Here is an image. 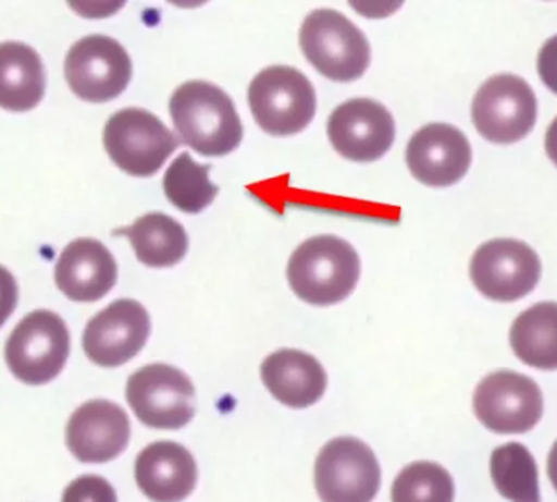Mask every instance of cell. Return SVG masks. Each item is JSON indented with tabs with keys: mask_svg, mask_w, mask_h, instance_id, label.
Masks as SVG:
<instances>
[{
	"mask_svg": "<svg viewBox=\"0 0 557 502\" xmlns=\"http://www.w3.org/2000/svg\"><path fill=\"white\" fill-rule=\"evenodd\" d=\"M170 114L183 143L201 156H227L244 139V126L234 101L209 82L183 84L172 95Z\"/></svg>",
	"mask_w": 557,
	"mask_h": 502,
	"instance_id": "1",
	"label": "cell"
},
{
	"mask_svg": "<svg viewBox=\"0 0 557 502\" xmlns=\"http://www.w3.org/2000/svg\"><path fill=\"white\" fill-rule=\"evenodd\" d=\"M359 278V255L352 245L336 235L310 238L288 259L292 291L317 307H330L349 297Z\"/></svg>",
	"mask_w": 557,
	"mask_h": 502,
	"instance_id": "2",
	"label": "cell"
},
{
	"mask_svg": "<svg viewBox=\"0 0 557 502\" xmlns=\"http://www.w3.org/2000/svg\"><path fill=\"white\" fill-rule=\"evenodd\" d=\"M305 58L324 77L339 84L357 81L370 64L366 35L337 10H313L300 28Z\"/></svg>",
	"mask_w": 557,
	"mask_h": 502,
	"instance_id": "3",
	"label": "cell"
},
{
	"mask_svg": "<svg viewBox=\"0 0 557 502\" xmlns=\"http://www.w3.org/2000/svg\"><path fill=\"white\" fill-rule=\"evenodd\" d=\"M251 113L271 136L301 133L317 113V94L298 69L271 65L261 71L248 88Z\"/></svg>",
	"mask_w": 557,
	"mask_h": 502,
	"instance_id": "4",
	"label": "cell"
},
{
	"mask_svg": "<svg viewBox=\"0 0 557 502\" xmlns=\"http://www.w3.org/2000/svg\"><path fill=\"white\" fill-rule=\"evenodd\" d=\"M71 353L67 325L54 311L26 315L5 344L10 372L26 385H45L61 374Z\"/></svg>",
	"mask_w": 557,
	"mask_h": 502,
	"instance_id": "5",
	"label": "cell"
},
{
	"mask_svg": "<svg viewBox=\"0 0 557 502\" xmlns=\"http://www.w3.org/2000/svg\"><path fill=\"white\" fill-rule=\"evenodd\" d=\"M103 144L110 159L131 176H152L180 147L175 134L150 111L126 108L108 120Z\"/></svg>",
	"mask_w": 557,
	"mask_h": 502,
	"instance_id": "6",
	"label": "cell"
},
{
	"mask_svg": "<svg viewBox=\"0 0 557 502\" xmlns=\"http://www.w3.org/2000/svg\"><path fill=\"white\" fill-rule=\"evenodd\" d=\"M126 399L137 418L156 429H182L196 413L191 380L166 364H150L127 380Z\"/></svg>",
	"mask_w": 557,
	"mask_h": 502,
	"instance_id": "7",
	"label": "cell"
},
{
	"mask_svg": "<svg viewBox=\"0 0 557 502\" xmlns=\"http://www.w3.org/2000/svg\"><path fill=\"white\" fill-rule=\"evenodd\" d=\"M64 74L78 98L104 103L126 90L133 77V62L116 39L90 35L72 46L65 58Z\"/></svg>",
	"mask_w": 557,
	"mask_h": 502,
	"instance_id": "8",
	"label": "cell"
},
{
	"mask_svg": "<svg viewBox=\"0 0 557 502\" xmlns=\"http://www.w3.org/2000/svg\"><path fill=\"white\" fill-rule=\"evenodd\" d=\"M471 117L484 139L496 144L519 143L535 126V94L522 77L494 75L478 90Z\"/></svg>",
	"mask_w": 557,
	"mask_h": 502,
	"instance_id": "9",
	"label": "cell"
},
{
	"mask_svg": "<svg viewBox=\"0 0 557 502\" xmlns=\"http://www.w3.org/2000/svg\"><path fill=\"white\" fill-rule=\"evenodd\" d=\"M474 413L481 425L497 434H523L543 418V393L530 377L497 370L481 380L474 392Z\"/></svg>",
	"mask_w": 557,
	"mask_h": 502,
	"instance_id": "10",
	"label": "cell"
},
{
	"mask_svg": "<svg viewBox=\"0 0 557 502\" xmlns=\"http://www.w3.org/2000/svg\"><path fill=\"white\" fill-rule=\"evenodd\" d=\"M380 480L379 462L359 439L327 442L314 464V487L323 502H372Z\"/></svg>",
	"mask_w": 557,
	"mask_h": 502,
	"instance_id": "11",
	"label": "cell"
},
{
	"mask_svg": "<svg viewBox=\"0 0 557 502\" xmlns=\"http://www.w3.org/2000/svg\"><path fill=\"white\" fill-rule=\"evenodd\" d=\"M471 281L484 297L516 302L529 295L542 278L540 256L525 242L497 238L481 245L470 265Z\"/></svg>",
	"mask_w": 557,
	"mask_h": 502,
	"instance_id": "12",
	"label": "cell"
},
{
	"mask_svg": "<svg viewBox=\"0 0 557 502\" xmlns=\"http://www.w3.org/2000/svg\"><path fill=\"white\" fill-rule=\"evenodd\" d=\"M327 136L334 150L344 159L357 163L375 162L395 143V120L379 101L352 98L331 114Z\"/></svg>",
	"mask_w": 557,
	"mask_h": 502,
	"instance_id": "13",
	"label": "cell"
},
{
	"mask_svg": "<svg viewBox=\"0 0 557 502\" xmlns=\"http://www.w3.org/2000/svg\"><path fill=\"white\" fill-rule=\"evenodd\" d=\"M149 333L150 317L144 305L120 298L88 321L82 344L91 363L120 367L140 353Z\"/></svg>",
	"mask_w": 557,
	"mask_h": 502,
	"instance_id": "14",
	"label": "cell"
},
{
	"mask_svg": "<svg viewBox=\"0 0 557 502\" xmlns=\"http://www.w3.org/2000/svg\"><path fill=\"white\" fill-rule=\"evenodd\" d=\"M406 163L422 185L447 188L467 175L471 146L467 136L450 124L421 127L409 140Z\"/></svg>",
	"mask_w": 557,
	"mask_h": 502,
	"instance_id": "15",
	"label": "cell"
},
{
	"mask_svg": "<svg viewBox=\"0 0 557 502\" xmlns=\"http://www.w3.org/2000/svg\"><path fill=\"white\" fill-rule=\"evenodd\" d=\"M131 438V423L121 406L91 400L75 409L65 429V442L82 464H107L116 458Z\"/></svg>",
	"mask_w": 557,
	"mask_h": 502,
	"instance_id": "16",
	"label": "cell"
},
{
	"mask_svg": "<svg viewBox=\"0 0 557 502\" xmlns=\"http://www.w3.org/2000/svg\"><path fill=\"white\" fill-rule=\"evenodd\" d=\"M54 278L59 291L71 301L97 302L116 284L117 266L101 242L77 238L62 252Z\"/></svg>",
	"mask_w": 557,
	"mask_h": 502,
	"instance_id": "17",
	"label": "cell"
},
{
	"mask_svg": "<svg viewBox=\"0 0 557 502\" xmlns=\"http://www.w3.org/2000/svg\"><path fill=\"white\" fill-rule=\"evenodd\" d=\"M139 490L153 502H182L198 483L195 458L176 442H156L136 461Z\"/></svg>",
	"mask_w": 557,
	"mask_h": 502,
	"instance_id": "18",
	"label": "cell"
},
{
	"mask_svg": "<svg viewBox=\"0 0 557 502\" xmlns=\"http://www.w3.org/2000/svg\"><path fill=\"white\" fill-rule=\"evenodd\" d=\"M261 377L278 402L290 408L314 405L327 385L326 372L318 359L297 350H281L268 356Z\"/></svg>",
	"mask_w": 557,
	"mask_h": 502,
	"instance_id": "19",
	"label": "cell"
},
{
	"mask_svg": "<svg viewBox=\"0 0 557 502\" xmlns=\"http://www.w3.org/2000/svg\"><path fill=\"white\" fill-rule=\"evenodd\" d=\"M46 71L41 58L25 42L0 45V108L29 111L45 97Z\"/></svg>",
	"mask_w": 557,
	"mask_h": 502,
	"instance_id": "20",
	"label": "cell"
},
{
	"mask_svg": "<svg viewBox=\"0 0 557 502\" xmlns=\"http://www.w3.org/2000/svg\"><path fill=\"white\" fill-rule=\"evenodd\" d=\"M114 235H126L137 259L149 268H170L178 265L188 253V235L175 219L162 212L143 216L131 228Z\"/></svg>",
	"mask_w": 557,
	"mask_h": 502,
	"instance_id": "21",
	"label": "cell"
},
{
	"mask_svg": "<svg viewBox=\"0 0 557 502\" xmlns=\"http://www.w3.org/2000/svg\"><path fill=\"white\" fill-rule=\"evenodd\" d=\"M510 346L527 366L557 370V302H540L510 328Z\"/></svg>",
	"mask_w": 557,
	"mask_h": 502,
	"instance_id": "22",
	"label": "cell"
},
{
	"mask_svg": "<svg viewBox=\"0 0 557 502\" xmlns=\"http://www.w3.org/2000/svg\"><path fill=\"white\" fill-rule=\"evenodd\" d=\"M491 477L497 491L512 502H542L539 467L525 445L509 442L491 455Z\"/></svg>",
	"mask_w": 557,
	"mask_h": 502,
	"instance_id": "23",
	"label": "cell"
},
{
	"mask_svg": "<svg viewBox=\"0 0 557 502\" xmlns=\"http://www.w3.org/2000/svg\"><path fill=\"white\" fill-rule=\"evenodd\" d=\"M211 166L195 162L183 152L166 170L163 189L173 206L186 215H199L214 203L219 188L209 180Z\"/></svg>",
	"mask_w": 557,
	"mask_h": 502,
	"instance_id": "24",
	"label": "cell"
},
{
	"mask_svg": "<svg viewBox=\"0 0 557 502\" xmlns=\"http://www.w3.org/2000/svg\"><path fill=\"white\" fill-rule=\"evenodd\" d=\"M450 474L432 462H416L406 467L393 483V502H454Z\"/></svg>",
	"mask_w": 557,
	"mask_h": 502,
	"instance_id": "25",
	"label": "cell"
},
{
	"mask_svg": "<svg viewBox=\"0 0 557 502\" xmlns=\"http://www.w3.org/2000/svg\"><path fill=\"white\" fill-rule=\"evenodd\" d=\"M62 502H117V498L104 478L84 475L65 488Z\"/></svg>",
	"mask_w": 557,
	"mask_h": 502,
	"instance_id": "26",
	"label": "cell"
},
{
	"mask_svg": "<svg viewBox=\"0 0 557 502\" xmlns=\"http://www.w3.org/2000/svg\"><path fill=\"white\" fill-rule=\"evenodd\" d=\"M539 72L543 84L557 95V35L543 45L539 54Z\"/></svg>",
	"mask_w": 557,
	"mask_h": 502,
	"instance_id": "27",
	"label": "cell"
},
{
	"mask_svg": "<svg viewBox=\"0 0 557 502\" xmlns=\"http://www.w3.org/2000/svg\"><path fill=\"white\" fill-rule=\"evenodd\" d=\"M18 302V285L9 269L0 266V328L15 310Z\"/></svg>",
	"mask_w": 557,
	"mask_h": 502,
	"instance_id": "28",
	"label": "cell"
},
{
	"mask_svg": "<svg viewBox=\"0 0 557 502\" xmlns=\"http://www.w3.org/2000/svg\"><path fill=\"white\" fill-rule=\"evenodd\" d=\"M545 146L549 159L557 166V118L553 121L552 126H549L548 133H546Z\"/></svg>",
	"mask_w": 557,
	"mask_h": 502,
	"instance_id": "29",
	"label": "cell"
},
{
	"mask_svg": "<svg viewBox=\"0 0 557 502\" xmlns=\"http://www.w3.org/2000/svg\"><path fill=\"white\" fill-rule=\"evenodd\" d=\"M548 477L552 480L553 487L557 491V441L553 445L552 452L548 457Z\"/></svg>",
	"mask_w": 557,
	"mask_h": 502,
	"instance_id": "30",
	"label": "cell"
}]
</instances>
